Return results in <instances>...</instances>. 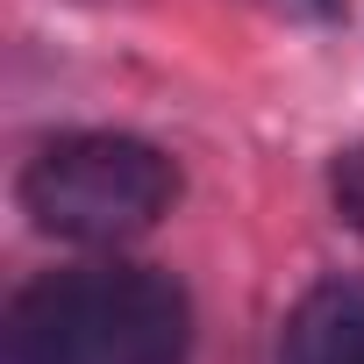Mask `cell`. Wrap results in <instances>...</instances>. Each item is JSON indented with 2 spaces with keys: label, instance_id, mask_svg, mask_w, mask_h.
Listing matches in <instances>:
<instances>
[{
  "label": "cell",
  "instance_id": "6da1fadb",
  "mask_svg": "<svg viewBox=\"0 0 364 364\" xmlns=\"http://www.w3.org/2000/svg\"><path fill=\"white\" fill-rule=\"evenodd\" d=\"M186 286L129 257L43 272L8 307V364H186Z\"/></svg>",
  "mask_w": 364,
  "mask_h": 364
},
{
  "label": "cell",
  "instance_id": "7a4b0ae2",
  "mask_svg": "<svg viewBox=\"0 0 364 364\" xmlns=\"http://www.w3.org/2000/svg\"><path fill=\"white\" fill-rule=\"evenodd\" d=\"M178 200V164L122 129H72L50 136L22 164V215L79 250H122L150 236Z\"/></svg>",
  "mask_w": 364,
  "mask_h": 364
},
{
  "label": "cell",
  "instance_id": "3957f363",
  "mask_svg": "<svg viewBox=\"0 0 364 364\" xmlns=\"http://www.w3.org/2000/svg\"><path fill=\"white\" fill-rule=\"evenodd\" d=\"M279 364H364V279L314 286L286 314Z\"/></svg>",
  "mask_w": 364,
  "mask_h": 364
},
{
  "label": "cell",
  "instance_id": "277c9868",
  "mask_svg": "<svg viewBox=\"0 0 364 364\" xmlns=\"http://www.w3.org/2000/svg\"><path fill=\"white\" fill-rule=\"evenodd\" d=\"M328 200H336L343 229H357V236H364V143H350V150L328 164Z\"/></svg>",
  "mask_w": 364,
  "mask_h": 364
},
{
  "label": "cell",
  "instance_id": "5b68a950",
  "mask_svg": "<svg viewBox=\"0 0 364 364\" xmlns=\"http://www.w3.org/2000/svg\"><path fill=\"white\" fill-rule=\"evenodd\" d=\"M272 8H293V15H314V22H328V15H343V0H272Z\"/></svg>",
  "mask_w": 364,
  "mask_h": 364
}]
</instances>
